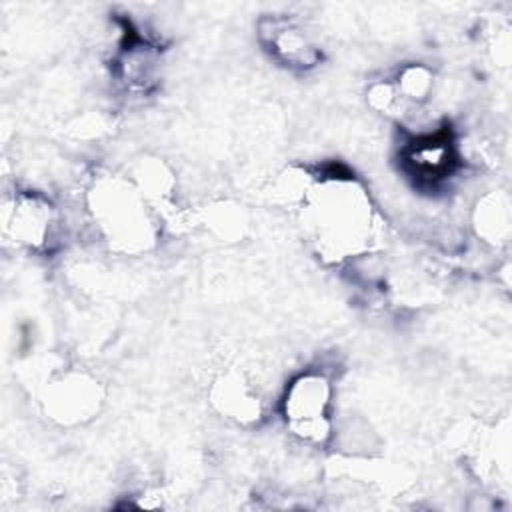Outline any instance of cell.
<instances>
[{"label":"cell","mask_w":512,"mask_h":512,"mask_svg":"<svg viewBox=\"0 0 512 512\" xmlns=\"http://www.w3.org/2000/svg\"><path fill=\"white\" fill-rule=\"evenodd\" d=\"M310 208L316 238L332 254H346L370 236V200L350 178H328L314 194Z\"/></svg>","instance_id":"6da1fadb"},{"label":"cell","mask_w":512,"mask_h":512,"mask_svg":"<svg viewBox=\"0 0 512 512\" xmlns=\"http://www.w3.org/2000/svg\"><path fill=\"white\" fill-rule=\"evenodd\" d=\"M330 382L316 372L298 376L284 398L288 428L308 442H324L330 436Z\"/></svg>","instance_id":"7a4b0ae2"},{"label":"cell","mask_w":512,"mask_h":512,"mask_svg":"<svg viewBox=\"0 0 512 512\" xmlns=\"http://www.w3.org/2000/svg\"><path fill=\"white\" fill-rule=\"evenodd\" d=\"M108 238L120 246H136L148 240L150 224L146 220L144 204L136 192L128 188H104L96 198L94 208Z\"/></svg>","instance_id":"3957f363"},{"label":"cell","mask_w":512,"mask_h":512,"mask_svg":"<svg viewBox=\"0 0 512 512\" xmlns=\"http://www.w3.org/2000/svg\"><path fill=\"white\" fill-rule=\"evenodd\" d=\"M262 40L276 60L290 68H310L320 60V50L306 30L286 18H272L262 26Z\"/></svg>","instance_id":"277c9868"},{"label":"cell","mask_w":512,"mask_h":512,"mask_svg":"<svg viewBox=\"0 0 512 512\" xmlns=\"http://www.w3.org/2000/svg\"><path fill=\"white\" fill-rule=\"evenodd\" d=\"M4 228L18 244L30 248L44 246L52 228V208L34 194H18L12 206L4 210Z\"/></svg>","instance_id":"5b68a950"},{"label":"cell","mask_w":512,"mask_h":512,"mask_svg":"<svg viewBox=\"0 0 512 512\" xmlns=\"http://www.w3.org/2000/svg\"><path fill=\"white\" fill-rule=\"evenodd\" d=\"M410 174L422 182H436L452 172L454 148L448 132H436L414 140L404 154Z\"/></svg>","instance_id":"8992f818"}]
</instances>
